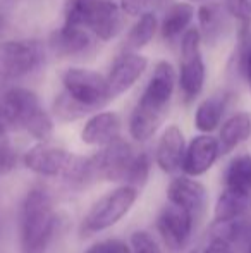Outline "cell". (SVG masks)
Segmentation results:
<instances>
[{"instance_id":"1","label":"cell","mask_w":251,"mask_h":253,"mask_svg":"<svg viewBox=\"0 0 251 253\" xmlns=\"http://www.w3.org/2000/svg\"><path fill=\"white\" fill-rule=\"evenodd\" d=\"M176 86L178 74L174 66L167 60H158L129 116V134L133 140L143 143L157 133L167 117Z\"/></svg>"},{"instance_id":"2","label":"cell","mask_w":251,"mask_h":253,"mask_svg":"<svg viewBox=\"0 0 251 253\" xmlns=\"http://www.w3.org/2000/svg\"><path fill=\"white\" fill-rule=\"evenodd\" d=\"M0 123L10 129L26 131L36 141H48L54 134V121L38 95L16 84L0 93Z\"/></svg>"},{"instance_id":"3","label":"cell","mask_w":251,"mask_h":253,"mask_svg":"<svg viewBox=\"0 0 251 253\" xmlns=\"http://www.w3.org/2000/svg\"><path fill=\"white\" fill-rule=\"evenodd\" d=\"M24 166L40 176L61 177L69 186L79 190L97 179L90 157L76 155L47 141H40L24 153Z\"/></svg>"},{"instance_id":"4","label":"cell","mask_w":251,"mask_h":253,"mask_svg":"<svg viewBox=\"0 0 251 253\" xmlns=\"http://www.w3.org/2000/svg\"><path fill=\"white\" fill-rule=\"evenodd\" d=\"M55 215L52 197L43 188H33L21 205L19 234L23 253H45L55 234Z\"/></svg>"},{"instance_id":"5","label":"cell","mask_w":251,"mask_h":253,"mask_svg":"<svg viewBox=\"0 0 251 253\" xmlns=\"http://www.w3.org/2000/svg\"><path fill=\"white\" fill-rule=\"evenodd\" d=\"M64 23L93 33L98 40L110 42L122 31L124 12L115 0H64Z\"/></svg>"},{"instance_id":"6","label":"cell","mask_w":251,"mask_h":253,"mask_svg":"<svg viewBox=\"0 0 251 253\" xmlns=\"http://www.w3.org/2000/svg\"><path fill=\"white\" fill-rule=\"evenodd\" d=\"M251 213V155H238L229 162L224 191L215 203V222L239 219Z\"/></svg>"},{"instance_id":"7","label":"cell","mask_w":251,"mask_h":253,"mask_svg":"<svg viewBox=\"0 0 251 253\" xmlns=\"http://www.w3.org/2000/svg\"><path fill=\"white\" fill-rule=\"evenodd\" d=\"M47 62V47L36 38L0 42V83L9 86L40 73Z\"/></svg>"},{"instance_id":"8","label":"cell","mask_w":251,"mask_h":253,"mask_svg":"<svg viewBox=\"0 0 251 253\" xmlns=\"http://www.w3.org/2000/svg\"><path fill=\"white\" fill-rule=\"evenodd\" d=\"M138 193L140 190L129 186V184H122L115 190L107 191L104 197H100L90 207L86 215L83 217L79 227L81 236H93V234H98L115 226L133 209Z\"/></svg>"},{"instance_id":"9","label":"cell","mask_w":251,"mask_h":253,"mask_svg":"<svg viewBox=\"0 0 251 253\" xmlns=\"http://www.w3.org/2000/svg\"><path fill=\"white\" fill-rule=\"evenodd\" d=\"M207 80L203 53H201V37L198 28H189L181 38V60H179L178 86L181 90L182 100L194 102L203 91Z\"/></svg>"},{"instance_id":"10","label":"cell","mask_w":251,"mask_h":253,"mask_svg":"<svg viewBox=\"0 0 251 253\" xmlns=\"http://www.w3.org/2000/svg\"><path fill=\"white\" fill-rule=\"evenodd\" d=\"M62 86L74 100L83 103L91 112L104 109L114 100L107 78L84 67H67L61 76Z\"/></svg>"},{"instance_id":"11","label":"cell","mask_w":251,"mask_h":253,"mask_svg":"<svg viewBox=\"0 0 251 253\" xmlns=\"http://www.w3.org/2000/svg\"><path fill=\"white\" fill-rule=\"evenodd\" d=\"M134 155H136V152L122 138H117L112 143L100 147V150L93 157H90L97 179L122 181L124 183Z\"/></svg>"},{"instance_id":"12","label":"cell","mask_w":251,"mask_h":253,"mask_svg":"<svg viewBox=\"0 0 251 253\" xmlns=\"http://www.w3.org/2000/svg\"><path fill=\"white\" fill-rule=\"evenodd\" d=\"M97 40L98 38L84 28L64 23L50 33L47 48L59 59H84L93 53Z\"/></svg>"},{"instance_id":"13","label":"cell","mask_w":251,"mask_h":253,"mask_svg":"<svg viewBox=\"0 0 251 253\" xmlns=\"http://www.w3.org/2000/svg\"><path fill=\"white\" fill-rule=\"evenodd\" d=\"M194 219L193 215L182 207L169 202L162 209L157 219V229L160 233L164 243L167 248L178 252L186 247V243L191 240V234L194 229Z\"/></svg>"},{"instance_id":"14","label":"cell","mask_w":251,"mask_h":253,"mask_svg":"<svg viewBox=\"0 0 251 253\" xmlns=\"http://www.w3.org/2000/svg\"><path fill=\"white\" fill-rule=\"evenodd\" d=\"M148 67V59L141 55L140 52L122 50L121 55H117L108 69L107 83L110 86L112 97L117 98L122 93L136 84V81L144 74Z\"/></svg>"},{"instance_id":"15","label":"cell","mask_w":251,"mask_h":253,"mask_svg":"<svg viewBox=\"0 0 251 253\" xmlns=\"http://www.w3.org/2000/svg\"><path fill=\"white\" fill-rule=\"evenodd\" d=\"M167 200L186 209L194 219H201L207 210L208 193L205 186L191 176H178L167 188Z\"/></svg>"},{"instance_id":"16","label":"cell","mask_w":251,"mask_h":253,"mask_svg":"<svg viewBox=\"0 0 251 253\" xmlns=\"http://www.w3.org/2000/svg\"><path fill=\"white\" fill-rule=\"evenodd\" d=\"M218 155H220V145L217 138H214L210 133L198 134L189 141V145H186L182 170L186 176L198 177L214 166Z\"/></svg>"},{"instance_id":"17","label":"cell","mask_w":251,"mask_h":253,"mask_svg":"<svg viewBox=\"0 0 251 253\" xmlns=\"http://www.w3.org/2000/svg\"><path fill=\"white\" fill-rule=\"evenodd\" d=\"M121 131L122 121L117 112H110V110L98 112L97 110L84 123L81 129V140L91 147H104L121 138Z\"/></svg>"},{"instance_id":"18","label":"cell","mask_w":251,"mask_h":253,"mask_svg":"<svg viewBox=\"0 0 251 253\" xmlns=\"http://www.w3.org/2000/svg\"><path fill=\"white\" fill-rule=\"evenodd\" d=\"M196 17L201 43L217 45L224 38L225 31H227L231 14L227 12L224 3L210 0V2H203L198 7Z\"/></svg>"},{"instance_id":"19","label":"cell","mask_w":251,"mask_h":253,"mask_svg":"<svg viewBox=\"0 0 251 253\" xmlns=\"http://www.w3.org/2000/svg\"><path fill=\"white\" fill-rule=\"evenodd\" d=\"M186 153V140L181 127L171 124L164 129L160 140L157 145L155 160L160 167L162 172L176 174L179 169H182V159Z\"/></svg>"},{"instance_id":"20","label":"cell","mask_w":251,"mask_h":253,"mask_svg":"<svg viewBox=\"0 0 251 253\" xmlns=\"http://www.w3.org/2000/svg\"><path fill=\"white\" fill-rule=\"evenodd\" d=\"M194 19V7L191 2H176L165 10L164 19L160 23V35L164 42L169 45H174L179 42L184 33L189 30L191 23Z\"/></svg>"},{"instance_id":"21","label":"cell","mask_w":251,"mask_h":253,"mask_svg":"<svg viewBox=\"0 0 251 253\" xmlns=\"http://www.w3.org/2000/svg\"><path fill=\"white\" fill-rule=\"evenodd\" d=\"M232 95L229 91H218L200 102L194 112V126L200 133H212L218 127Z\"/></svg>"},{"instance_id":"22","label":"cell","mask_w":251,"mask_h":253,"mask_svg":"<svg viewBox=\"0 0 251 253\" xmlns=\"http://www.w3.org/2000/svg\"><path fill=\"white\" fill-rule=\"evenodd\" d=\"M251 138V114L248 112H236L232 114L225 123L222 124L220 133H218V145L220 153L227 155L232 150L245 143Z\"/></svg>"},{"instance_id":"23","label":"cell","mask_w":251,"mask_h":253,"mask_svg":"<svg viewBox=\"0 0 251 253\" xmlns=\"http://www.w3.org/2000/svg\"><path fill=\"white\" fill-rule=\"evenodd\" d=\"M229 73L245 80L251 91V24H239L238 43L229 62Z\"/></svg>"},{"instance_id":"24","label":"cell","mask_w":251,"mask_h":253,"mask_svg":"<svg viewBox=\"0 0 251 253\" xmlns=\"http://www.w3.org/2000/svg\"><path fill=\"white\" fill-rule=\"evenodd\" d=\"M158 30V19L155 16L153 10L150 12L141 14L136 19V23L129 28L126 35L124 45H122V50L129 52H140L141 48H144L151 40H153L155 33Z\"/></svg>"},{"instance_id":"25","label":"cell","mask_w":251,"mask_h":253,"mask_svg":"<svg viewBox=\"0 0 251 253\" xmlns=\"http://www.w3.org/2000/svg\"><path fill=\"white\" fill-rule=\"evenodd\" d=\"M91 114L93 112L90 109L74 100L66 90L55 95L54 102H52V116L61 123H74V121H79L84 116H91Z\"/></svg>"},{"instance_id":"26","label":"cell","mask_w":251,"mask_h":253,"mask_svg":"<svg viewBox=\"0 0 251 253\" xmlns=\"http://www.w3.org/2000/svg\"><path fill=\"white\" fill-rule=\"evenodd\" d=\"M150 169H151V159L146 152H140L134 155L133 164L129 167V172H127L124 184L141 190V188L146 184L148 177H150Z\"/></svg>"},{"instance_id":"27","label":"cell","mask_w":251,"mask_h":253,"mask_svg":"<svg viewBox=\"0 0 251 253\" xmlns=\"http://www.w3.org/2000/svg\"><path fill=\"white\" fill-rule=\"evenodd\" d=\"M17 155L7 136V127L0 123V176L9 174L16 167Z\"/></svg>"},{"instance_id":"28","label":"cell","mask_w":251,"mask_h":253,"mask_svg":"<svg viewBox=\"0 0 251 253\" xmlns=\"http://www.w3.org/2000/svg\"><path fill=\"white\" fill-rule=\"evenodd\" d=\"M160 3L162 0H119L121 10L131 17H140L141 14L155 10V7H158Z\"/></svg>"},{"instance_id":"29","label":"cell","mask_w":251,"mask_h":253,"mask_svg":"<svg viewBox=\"0 0 251 253\" xmlns=\"http://www.w3.org/2000/svg\"><path fill=\"white\" fill-rule=\"evenodd\" d=\"M131 247H133V253H162L158 243L146 231H136V233H133V236H131Z\"/></svg>"},{"instance_id":"30","label":"cell","mask_w":251,"mask_h":253,"mask_svg":"<svg viewBox=\"0 0 251 253\" xmlns=\"http://www.w3.org/2000/svg\"><path fill=\"white\" fill-rule=\"evenodd\" d=\"M224 5L231 17L239 21V24H251V0H224Z\"/></svg>"},{"instance_id":"31","label":"cell","mask_w":251,"mask_h":253,"mask_svg":"<svg viewBox=\"0 0 251 253\" xmlns=\"http://www.w3.org/2000/svg\"><path fill=\"white\" fill-rule=\"evenodd\" d=\"M84 253H133L122 240L110 238V240H102L98 243L91 245Z\"/></svg>"},{"instance_id":"32","label":"cell","mask_w":251,"mask_h":253,"mask_svg":"<svg viewBox=\"0 0 251 253\" xmlns=\"http://www.w3.org/2000/svg\"><path fill=\"white\" fill-rule=\"evenodd\" d=\"M203 253H234V250L229 241L222 240V238H214Z\"/></svg>"},{"instance_id":"33","label":"cell","mask_w":251,"mask_h":253,"mask_svg":"<svg viewBox=\"0 0 251 253\" xmlns=\"http://www.w3.org/2000/svg\"><path fill=\"white\" fill-rule=\"evenodd\" d=\"M239 243L245 245V253H251V219H246V226L243 231V238Z\"/></svg>"},{"instance_id":"34","label":"cell","mask_w":251,"mask_h":253,"mask_svg":"<svg viewBox=\"0 0 251 253\" xmlns=\"http://www.w3.org/2000/svg\"><path fill=\"white\" fill-rule=\"evenodd\" d=\"M189 2H210V0H189Z\"/></svg>"},{"instance_id":"35","label":"cell","mask_w":251,"mask_h":253,"mask_svg":"<svg viewBox=\"0 0 251 253\" xmlns=\"http://www.w3.org/2000/svg\"><path fill=\"white\" fill-rule=\"evenodd\" d=\"M189 253H200V252H198V250H191Z\"/></svg>"}]
</instances>
